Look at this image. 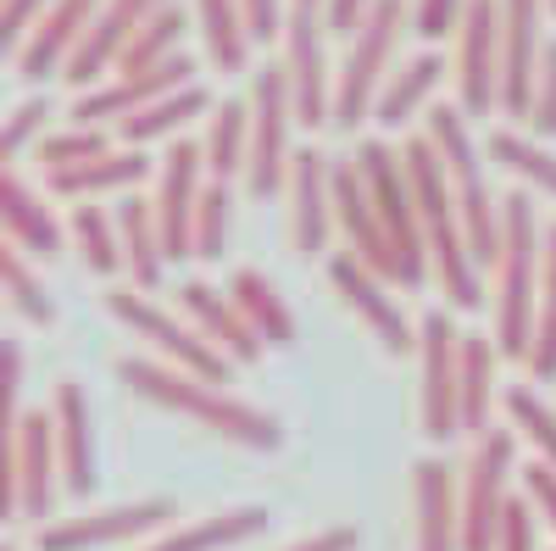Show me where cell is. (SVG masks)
Listing matches in <instances>:
<instances>
[{"instance_id": "cell-1", "label": "cell", "mask_w": 556, "mask_h": 551, "mask_svg": "<svg viewBox=\"0 0 556 551\" xmlns=\"http://www.w3.org/2000/svg\"><path fill=\"white\" fill-rule=\"evenodd\" d=\"M117 379L139 401H156V406L178 412V418L212 429L217 440H235L245 451H278L285 446V424H278L267 406L228 396L223 385H206V379L184 374V367H173L162 356H117Z\"/></svg>"}, {"instance_id": "cell-2", "label": "cell", "mask_w": 556, "mask_h": 551, "mask_svg": "<svg viewBox=\"0 0 556 551\" xmlns=\"http://www.w3.org/2000/svg\"><path fill=\"white\" fill-rule=\"evenodd\" d=\"M401 162H406V178H412L417 217H424L434 285L445 290V301L456 312H473L479 306V262L468 251V228H462V206H456V190H451L445 156L434 151L429 134H406V140H401Z\"/></svg>"}, {"instance_id": "cell-3", "label": "cell", "mask_w": 556, "mask_h": 551, "mask_svg": "<svg viewBox=\"0 0 556 551\" xmlns=\"http://www.w3.org/2000/svg\"><path fill=\"white\" fill-rule=\"evenodd\" d=\"M540 273H545V228L523 190L501 196V262H495V351L506 362H529L540 329Z\"/></svg>"}, {"instance_id": "cell-4", "label": "cell", "mask_w": 556, "mask_h": 551, "mask_svg": "<svg viewBox=\"0 0 556 551\" xmlns=\"http://www.w3.org/2000/svg\"><path fill=\"white\" fill-rule=\"evenodd\" d=\"M356 167L367 178V196L379 206V223L390 235V251H395V285L401 290H417L429 285V240H424V217H417V201H412V178H406V162H401V146H390V134H367L356 146Z\"/></svg>"}, {"instance_id": "cell-5", "label": "cell", "mask_w": 556, "mask_h": 551, "mask_svg": "<svg viewBox=\"0 0 556 551\" xmlns=\"http://www.w3.org/2000/svg\"><path fill=\"white\" fill-rule=\"evenodd\" d=\"M424 134L434 140V151L445 156V173H451V190H456V206H462V228H468L473 262L495 267L501 262V201L490 196V184H484L479 146L468 134V112H462V107H434Z\"/></svg>"}, {"instance_id": "cell-6", "label": "cell", "mask_w": 556, "mask_h": 551, "mask_svg": "<svg viewBox=\"0 0 556 551\" xmlns=\"http://www.w3.org/2000/svg\"><path fill=\"white\" fill-rule=\"evenodd\" d=\"M106 312L117 317L123 329H134L139 340H151L156 346V356L162 362H173V367H184V374H195V379H206V385H228V374H235V356H223L190 317H173L167 306H156L146 290H134V285H112L106 296Z\"/></svg>"}, {"instance_id": "cell-7", "label": "cell", "mask_w": 556, "mask_h": 551, "mask_svg": "<svg viewBox=\"0 0 556 551\" xmlns=\"http://www.w3.org/2000/svg\"><path fill=\"white\" fill-rule=\"evenodd\" d=\"M406 28V0H374V12L356 23V34L345 39V62L334 78V123L356 128L374 117V101L390 78V57H395V39Z\"/></svg>"}, {"instance_id": "cell-8", "label": "cell", "mask_w": 556, "mask_h": 551, "mask_svg": "<svg viewBox=\"0 0 556 551\" xmlns=\"http://www.w3.org/2000/svg\"><path fill=\"white\" fill-rule=\"evenodd\" d=\"M417 424L434 446L462 435V329L445 306L417 317Z\"/></svg>"}, {"instance_id": "cell-9", "label": "cell", "mask_w": 556, "mask_h": 551, "mask_svg": "<svg viewBox=\"0 0 556 551\" xmlns=\"http://www.w3.org/2000/svg\"><path fill=\"white\" fill-rule=\"evenodd\" d=\"M251 167H245V190L251 196H278L290 184L295 167V96H290V73L285 62H262L251 84Z\"/></svg>"}, {"instance_id": "cell-10", "label": "cell", "mask_w": 556, "mask_h": 551, "mask_svg": "<svg viewBox=\"0 0 556 551\" xmlns=\"http://www.w3.org/2000/svg\"><path fill=\"white\" fill-rule=\"evenodd\" d=\"M513 463H518V435L490 424L473 440L468 468H462V551H495L506 508H513V496H506V479L518 474Z\"/></svg>"}, {"instance_id": "cell-11", "label": "cell", "mask_w": 556, "mask_h": 551, "mask_svg": "<svg viewBox=\"0 0 556 551\" xmlns=\"http://www.w3.org/2000/svg\"><path fill=\"white\" fill-rule=\"evenodd\" d=\"M62 490V451H56V418L45 412H23V424L7 440V518H51Z\"/></svg>"}, {"instance_id": "cell-12", "label": "cell", "mask_w": 556, "mask_h": 551, "mask_svg": "<svg viewBox=\"0 0 556 551\" xmlns=\"http://www.w3.org/2000/svg\"><path fill=\"white\" fill-rule=\"evenodd\" d=\"M201 173H206V151L201 140H173L167 156H156V190H151V206H156V223H162V246H167V262H184L195 256V212H201Z\"/></svg>"}, {"instance_id": "cell-13", "label": "cell", "mask_w": 556, "mask_h": 551, "mask_svg": "<svg viewBox=\"0 0 556 551\" xmlns=\"http://www.w3.org/2000/svg\"><path fill=\"white\" fill-rule=\"evenodd\" d=\"M451 73H456V107L468 117L501 112V0H468Z\"/></svg>"}, {"instance_id": "cell-14", "label": "cell", "mask_w": 556, "mask_h": 551, "mask_svg": "<svg viewBox=\"0 0 556 551\" xmlns=\"http://www.w3.org/2000/svg\"><path fill=\"white\" fill-rule=\"evenodd\" d=\"M195 84V57L178 51L167 62H151V67H134V73H112L106 84L84 89L73 101V123H89V128H106V123H123L134 112H146L156 101H167L173 89Z\"/></svg>"}, {"instance_id": "cell-15", "label": "cell", "mask_w": 556, "mask_h": 551, "mask_svg": "<svg viewBox=\"0 0 556 551\" xmlns=\"http://www.w3.org/2000/svg\"><path fill=\"white\" fill-rule=\"evenodd\" d=\"M329 23L323 12H295L290 7V23H285V73H290V96H295V123L301 128H323L334 123V67H329Z\"/></svg>"}, {"instance_id": "cell-16", "label": "cell", "mask_w": 556, "mask_h": 551, "mask_svg": "<svg viewBox=\"0 0 556 551\" xmlns=\"http://www.w3.org/2000/svg\"><path fill=\"white\" fill-rule=\"evenodd\" d=\"M167 518H173L167 496L117 501V508H96V513L45 524L39 529V551H101V546H123V540H146V535H162Z\"/></svg>"}, {"instance_id": "cell-17", "label": "cell", "mask_w": 556, "mask_h": 551, "mask_svg": "<svg viewBox=\"0 0 556 551\" xmlns=\"http://www.w3.org/2000/svg\"><path fill=\"white\" fill-rule=\"evenodd\" d=\"M329 285L340 290V301L362 317L374 340L390 351V356H406L417 351V324L401 312V301L390 296V279H379L374 267H362L351 251H329Z\"/></svg>"}, {"instance_id": "cell-18", "label": "cell", "mask_w": 556, "mask_h": 551, "mask_svg": "<svg viewBox=\"0 0 556 551\" xmlns=\"http://www.w3.org/2000/svg\"><path fill=\"white\" fill-rule=\"evenodd\" d=\"M545 0H501V112L529 123V101H534V78H540V57H545Z\"/></svg>"}, {"instance_id": "cell-19", "label": "cell", "mask_w": 556, "mask_h": 551, "mask_svg": "<svg viewBox=\"0 0 556 551\" xmlns=\"http://www.w3.org/2000/svg\"><path fill=\"white\" fill-rule=\"evenodd\" d=\"M167 0H106V7L96 12V23H89V34L78 39V51H73V62L62 67V78L78 89H96L106 73H117V62H123V51L134 45V34L151 23V12H162Z\"/></svg>"}, {"instance_id": "cell-20", "label": "cell", "mask_w": 556, "mask_h": 551, "mask_svg": "<svg viewBox=\"0 0 556 551\" xmlns=\"http://www.w3.org/2000/svg\"><path fill=\"white\" fill-rule=\"evenodd\" d=\"M285 196H290V240H295V251L323 256L329 251V235H334V162L317 146H301Z\"/></svg>"}, {"instance_id": "cell-21", "label": "cell", "mask_w": 556, "mask_h": 551, "mask_svg": "<svg viewBox=\"0 0 556 551\" xmlns=\"http://www.w3.org/2000/svg\"><path fill=\"white\" fill-rule=\"evenodd\" d=\"M334 228L345 235V251L362 262V267H374L379 279L395 285V251H390V235H384V223H379V206L374 196H367V178L351 162H334Z\"/></svg>"}, {"instance_id": "cell-22", "label": "cell", "mask_w": 556, "mask_h": 551, "mask_svg": "<svg viewBox=\"0 0 556 551\" xmlns=\"http://www.w3.org/2000/svg\"><path fill=\"white\" fill-rule=\"evenodd\" d=\"M412 518H417V551H462V479L440 456L412 463Z\"/></svg>"}, {"instance_id": "cell-23", "label": "cell", "mask_w": 556, "mask_h": 551, "mask_svg": "<svg viewBox=\"0 0 556 551\" xmlns=\"http://www.w3.org/2000/svg\"><path fill=\"white\" fill-rule=\"evenodd\" d=\"M106 7V0H51V12H45L34 23V34L23 39L17 51V73L34 84V78H51L73 62L78 39L89 34V23H96V12Z\"/></svg>"}, {"instance_id": "cell-24", "label": "cell", "mask_w": 556, "mask_h": 551, "mask_svg": "<svg viewBox=\"0 0 556 551\" xmlns=\"http://www.w3.org/2000/svg\"><path fill=\"white\" fill-rule=\"evenodd\" d=\"M51 418H56V451H62V490L84 501L96 490V429H89V396L78 379H56Z\"/></svg>"}, {"instance_id": "cell-25", "label": "cell", "mask_w": 556, "mask_h": 551, "mask_svg": "<svg viewBox=\"0 0 556 551\" xmlns=\"http://www.w3.org/2000/svg\"><path fill=\"white\" fill-rule=\"evenodd\" d=\"M156 178V162L139 151V146H112L101 156H89L78 167H56L45 173V190L62 196V201H96V196H112V190H134V184Z\"/></svg>"}, {"instance_id": "cell-26", "label": "cell", "mask_w": 556, "mask_h": 551, "mask_svg": "<svg viewBox=\"0 0 556 551\" xmlns=\"http://www.w3.org/2000/svg\"><path fill=\"white\" fill-rule=\"evenodd\" d=\"M0 217H7V246H17L34 262H51L67 246V223H56V212L45 206V196H34V184L7 167V184H0Z\"/></svg>"}, {"instance_id": "cell-27", "label": "cell", "mask_w": 556, "mask_h": 551, "mask_svg": "<svg viewBox=\"0 0 556 551\" xmlns=\"http://www.w3.org/2000/svg\"><path fill=\"white\" fill-rule=\"evenodd\" d=\"M178 306H184V317L223 351V356H235V362H256L267 346L256 340V329L245 324V312L235 306V296L228 290H212L206 279H184L178 285Z\"/></svg>"}, {"instance_id": "cell-28", "label": "cell", "mask_w": 556, "mask_h": 551, "mask_svg": "<svg viewBox=\"0 0 556 551\" xmlns=\"http://www.w3.org/2000/svg\"><path fill=\"white\" fill-rule=\"evenodd\" d=\"M228 296H235V306L245 312V324L256 329V340L267 351H290L295 346V312H290V301L278 296V285L267 279L262 267H235L228 273Z\"/></svg>"}, {"instance_id": "cell-29", "label": "cell", "mask_w": 556, "mask_h": 551, "mask_svg": "<svg viewBox=\"0 0 556 551\" xmlns=\"http://www.w3.org/2000/svg\"><path fill=\"white\" fill-rule=\"evenodd\" d=\"M262 529H267V508H228V513H206L195 524H173V529L151 535L139 551H223Z\"/></svg>"}, {"instance_id": "cell-30", "label": "cell", "mask_w": 556, "mask_h": 551, "mask_svg": "<svg viewBox=\"0 0 556 551\" xmlns=\"http://www.w3.org/2000/svg\"><path fill=\"white\" fill-rule=\"evenodd\" d=\"M117 228H123L128 285L151 296V290L162 285V273H167V246H162V223H156L151 196H128V201H123V212H117Z\"/></svg>"}, {"instance_id": "cell-31", "label": "cell", "mask_w": 556, "mask_h": 551, "mask_svg": "<svg viewBox=\"0 0 556 551\" xmlns=\"http://www.w3.org/2000/svg\"><path fill=\"white\" fill-rule=\"evenodd\" d=\"M201 151H206V178H245L251 167V101L228 96L212 107L206 134H201Z\"/></svg>"}, {"instance_id": "cell-32", "label": "cell", "mask_w": 556, "mask_h": 551, "mask_svg": "<svg viewBox=\"0 0 556 551\" xmlns=\"http://www.w3.org/2000/svg\"><path fill=\"white\" fill-rule=\"evenodd\" d=\"M440 78H445V62H440V51H424V57L401 62V67L384 78L379 101H374V123H379L384 134L406 128V123H412V112H417V107H424V101L434 96V84H440Z\"/></svg>"}, {"instance_id": "cell-33", "label": "cell", "mask_w": 556, "mask_h": 551, "mask_svg": "<svg viewBox=\"0 0 556 551\" xmlns=\"http://www.w3.org/2000/svg\"><path fill=\"white\" fill-rule=\"evenodd\" d=\"M67 240L78 251V262L89 273H101V279H117V273H128V256H123V228L106 206L96 201H73L67 212Z\"/></svg>"}, {"instance_id": "cell-34", "label": "cell", "mask_w": 556, "mask_h": 551, "mask_svg": "<svg viewBox=\"0 0 556 551\" xmlns=\"http://www.w3.org/2000/svg\"><path fill=\"white\" fill-rule=\"evenodd\" d=\"M195 23H201V45L217 73H245L251 62V23L240 0H195Z\"/></svg>"}, {"instance_id": "cell-35", "label": "cell", "mask_w": 556, "mask_h": 551, "mask_svg": "<svg viewBox=\"0 0 556 551\" xmlns=\"http://www.w3.org/2000/svg\"><path fill=\"white\" fill-rule=\"evenodd\" d=\"M495 335H462V435H484L490 429V406H495Z\"/></svg>"}, {"instance_id": "cell-36", "label": "cell", "mask_w": 556, "mask_h": 551, "mask_svg": "<svg viewBox=\"0 0 556 551\" xmlns=\"http://www.w3.org/2000/svg\"><path fill=\"white\" fill-rule=\"evenodd\" d=\"M201 112H212V89L195 78V84L173 89L167 101H156V107H146V112H134V117H123V123H117V146H151V140H162V134L184 128V123L201 117Z\"/></svg>"}, {"instance_id": "cell-37", "label": "cell", "mask_w": 556, "mask_h": 551, "mask_svg": "<svg viewBox=\"0 0 556 551\" xmlns=\"http://www.w3.org/2000/svg\"><path fill=\"white\" fill-rule=\"evenodd\" d=\"M490 156L506 167V173H518L523 184H534V190H545L556 201V151H545L534 134L513 128V123H501L490 128Z\"/></svg>"}, {"instance_id": "cell-38", "label": "cell", "mask_w": 556, "mask_h": 551, "mask_svg": "<svg viewBox=\"0 0 556 551\" xmlns=\"http://www.w3.org/2000/svg\"><path fill=\"white\" fill-rule=\"evenodd\" d=\"M0 285H7V301H12L17 317H28L34 329H56V301L34 279V267H28V256L17 246L0 251Z\"/></svg>"}, {"instance_id": "cell-39", "label": "cell", "mask_w": 556, "mask_h": 551, "mask_svg": "<svg viewBox=\"0 0 556 551\" xmlns=\"http://www.w3.org/2000/svg\"><path fill=\"white\" fill-rule=\"evenodd\" d=\"M501 406H506V429L523 435L545 463H556V412L540 401L534 385H506L501 390Z\"/></svg>"}, {"instance_id": "cell-40", "label": "cell", "mask_w": 556, "mask_h": 551, "mask_svg": "<svg viewBox=\"0 0 556 551\" xmlns=\"http://www.w3.org/2000/svg\"><path fill=\"white\" fill-rule=\"evenodd\" d=\"M529 374L534 385L556 379V223H545V273H540V329L529 351Z\"/></svg>"}, {"instance_id": "cell-41", "label": "cell", "mask_w": 556, "mask_h": 551, "mask_svg": "<svg viewBox=\"0 0 556 551\" xmlns=\"http://www.w3.org/2000/svg\"><path fill=\"white\" fill-rule=\"evenodd\" d=\"M184 28H190V12L184 7H167L162 12H151V23L134 34V45L123 51V62H117V73H134V67H151V62H167V57H178V39H184Z\"/></svg>"}, {"instance_id": "cell-42", "label": "cell", "mask_w": 556, "mask_h": 551, "mask_svg": "<svg viewBox=\"0 0 556 551\" xmlns=\"http://www.w3.org/2000/svg\"><path fill=\"white\" fill-rule=\"evenodd\" d=\"M101 151H112V134L106 128H89V123H73L62 134H45L39 162H45V173H56V167H78L89 156H101Z\"/></svg>"}, {"instance_id": "cell-43", "label": "cell", "mask_w": 556, "mask_h": 551, "mask_svg": "<svg viewBox=\"0 0 556 551\" xmlns=\"http://www.w3.org/2000/svg\"><path fill=\"white\" fill-rule=\"evenodd\" d=\"M223 246H228V184L223 178H206L201 212H195V256L201 262H217Z\"/></svg>"}, {"instance_id": "cell-44", "label": "cell", "mask_w": 556, "mask_h": 551, "mask_svg": "<svg viewBox=\"0 0 556 551\" xmlns=\"http://www.w3.org/2000/svg\"><path fill=\"white\" fill-rule=\"evenodd\" d=\"M529 134L534 140H556V39H545V57H540L534 101H529Z\"/></svg>"}, {"instance_id": "cell-45", "label": "cell", "mask_w": 556, "mask_h": 551, "mask_svg": "<svg viewBox=\"0 0 556 551\" xmlns=\"http://www.w3.org/2000/svg\"><path fill=\"white\" fill-rule=\"evenodd\" d=\"M462 17H468V0H412V34L429 39V45L456 34Z\"/></svg>"}, {"instance_id": "cell-46", "label": "cell", "mask_w": 556, "mask_h": 551, "mask_svg": "<svg viewBox=\"0 0 556 551\" xmlns=\"http://www.w3.org/2000/svg\"><path fill=\"white\" fill-rule=\"evenodd\" d=\"M51 12V0H0V45L17 57L23 51V39L34 34V23Z\"/></svg>"}, {"instance_id": "cell-47", "label": "cell", "mask_w": 556, "mask_h": 551, "mask_svg": "<svg viewBox=\"0 0 556 551\" xmlns=\"http://www.w3.org/2000/svg\"><path fill=\"white\" fill-rule=\"evenodd\" d=\"M523 501L540 513V524L556 529V463H545V456L523 463Z\"/></svg>"}, {"instance_id": "cell-48", "label": "cell", "mask_w": 556, "mask_h": 551, "mask_svg": "<svg viewBox=\"0 0 556 551\" xmlns=\"http://www.w3.org/2000/svg\"><path fill=\"white\" fill-rule=\"evenodd\" d=\"M0 362H7V385H0V435L12 440V429L23 424V412H17V390H23V346L17 340H0Z\"/></svg>"}, {"instance_id": "cell-49", "label": "cell", "mask_w": 556, "mask_h": 551, "mask_svg": "<svg viewBox=\"0 0 556 551\" xmlns=\"http://www.w3.org/2000/svg\"><path fill=\"white\" fill-rule=\"evenodd\" d=\"M51 117V101L45 96H34V101H17L12 112H7V134H0V146H7V156H17L23 146H28V134H39V123Z\"/></svg>"}, {"instance_id": "cell-50", "label": "cell", "mask_w": 556, "mask_h": 551, "mask_svg": "<svg viewBox=\"0 0 556 551\" xmlns=\"http://www.w3.org/2000/svg\"><path fill=\"white\" fill-rule=\"evenodd\" d=\"M534 508L529 501H518L513 496V508H506V524H501V540H495V551H534Z\"/></svg>"}, {"instance_id": "cell-51", "label": "cell", "mask_w": 556, "mask_h": 551, "mask_svg": "<svg viewBox=\"0 0 556 551\" xmlns=\"http://www.w3.org/2000/svg\"><path fill=\"white\" fill-rule=\"evenodd\" d=\"M245 7V23H251V39L262 45V39H278L285 34V23H290V12H285V0H240Z\"/></svg>"}, {"instance_id": "cell-52", "label": "cell", "mask_w": 556, "mask_h": 551, "mask_svg": "<svg viewBox=\"0 0 556 551\" xmlns=\"http://www.w3.org/2000/svg\"><path fill=\"white\" fill-rule=\"evenodd\" d=\"M367 12H374V0H329V7H323V23H329V34L351 39Z\"/></svg>"}, {"instance_id": "cell-53", "label": "cell", "mask_w": 556, "mask_h": 551, "mask_svg": "<svg viewBox=\"0 0 556 551\" xmlns=\"http://www.w3.org/2000/svg\"><path fill=\"white\" fill-rule=\"evenodd\" d=\"M285 551H356V529L351 524H334V529H317V535H306V540H295Z\"/></svg>"}, {"instance_id": "cell-54", "label": "cell", "mask_w": 556, "mask_h": 551, "mask_svg": "<svg viewBox=\"0 0 556 551\" xmlns=\"http://www.w3.org/2000/svg\"><path fill=\"white\" fill-rule=\"evenodd\" d=\"M290 7H295V12H323L329 0H290Z\"/></svg>"}, {"instance_id": "cell-55", "label": "cell", "mask_w": 556, "mask_h": 551, "mask_svg": "<svg viewBox=\"0 0 556 551\" xmlns=\"http://www.w3.org/2000/svg\"><path fill=\"white\" fill-rule=\"evenodd\" d=\"M545 7H551V12H556V0H545Z\"/></svg>"}, {"instance_id": "cell-56", "label": "cell", "mask_w": 556, "mask_h": 551, "mask_svg": "<svg viewBox=\"0 0 556 551\" xmlns=\"http://www.w3.org/2000/svg\"><path fill=\"white\" fill-rule=\"evenodd\" d=\"M7 551H17V546H7Z\"/></svg>"}]
</instances>
